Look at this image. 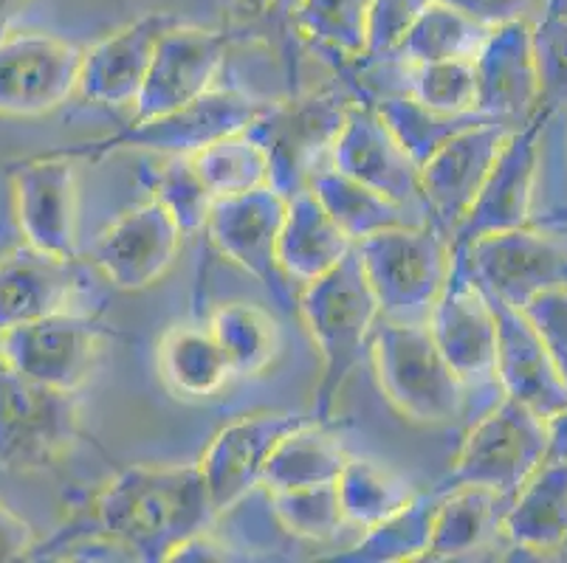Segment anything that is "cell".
<instances>
[{
  "label": "cell",
  "instance_id": "6da1fadb",
  "mask_svg": "<svg viewBox=\"0 0 567 563\" xmlns=\"http://www.w3.org/2000/svg\"><path fill=\"white\" fill-rule=\"evenodd\" d=\"M218 521L198 462L133 465L91 502V526L116 541L131 561L164 563Z\"/></svg>",
  "mask_w": 567,
  "mask_h": 563
},
{
  "label": "cell",
  "instance_id": "7a4b0ae2",
  "mask_svg": "<svg viewBox=\"0 0 567 563\" xmlns=\"http://www.w3.org/2000/svg\"><path fill=\"white\" fill-rule=\"evenodd\" d=\"M297 310L322 355V378L313 395V420H331L344 384L370 350V335L379 324V302L355 248L331 273L302 285Z\"/></svg>",
  "mask_w": 567,
  "mask_h": 563
},
{
  "label": "cell",
  "instance_id": "3957f363",
  "mask_svg": "<svg viewBox=\"0 0 567 563\" xmlns=\"http://www.w3.org/2000/svg\"><path fill=\"white\" fill-rule=\"evenodd\" d=\"M381 322L426 324L452 271V237L435 223L395 226L355 242Z\"/></svg>",
  "mask_w": 567,
  "mask_h": 563
},
{
  "label": "cell",
  "instance_id": "277c9868",
  "mask_svg": "<svg viewBox=\"0 0 567 563\" xmlns=\"http://www.w3.org/2000/svg\"><path fill=\"white\" fill-rule=\"evenodd\" d=\"M381 392L404 417L424 426H450L472 417V400L430 333V324H375L370 335Z\"/></svg>",
  "mask_w": 567,
  "mask_h": 563
},
{
  "label": "cell",
  "instance_id": "5b68a950",
  "mask_svg": "<svg viewBox=\"0 0 567 563\" xmlns=\"http://www.w3.org/2000/svg\"><path fill=\"white\" fill-rule=\"evenodd\" d=\"M353 91L319 87L291 91L286 100H271L266 111L246 127L268 158V184L291 198L308 189L317 169L331 164V149L353 105Z\"/></svg>",
  "mask_w": 567,
  "mask_h": 563
},
{
  "label": "cell",
  "instance_id": "8992f818",
  "mask_svg": "<svg viewBox=\"0 0 567 563\" xmlns=\"http://www.w3.org/2000/svg\"><path fill=\"white\" fill-rule=\"evenodd\" d=\"M430 333L463 380L472 420L503 397L497 380V324L486 291L474 277L466 246H452V271L430 316Z\"/></svg>",
  "mask_w": 567,
  "mask_h": 563
},
{
  "label": "cell",
  "instance_id": "52a82bcc",
  "mask_svg": "<svg viewBox=\"0 0 567 563\" xmlns=\"http://www.w3.org/2000/svg\"><path fill=\"white\" fill-rule=\"evenodd\" d=\"M271 100L237 87H213L200 100L151 118H131L111 136L94 142L65 144L54 153L69 155L74 161H102L122 149H151L162 155H193L206 144L218 142L229 133L246 131Z\"/></svg>",
  "mask_w": 567,
  "mask_h": 563
},
{
  "label": "cell",
  "instance_id": "ba28073f",
  "mask_svg": "<svg viewBox=\"0 0 567 563\" xmlns=\"http://www.w3.org/2000/svg\"><path fill=\"white\" fill-rule=\"evenodd\" d=\"M82 440L76 392L25 378L0 358V471L54 468Z\"/></svg>",
  "mask_w": 567,
  "mask_h": 563
},
{
  "label": "cell",
  "instance_id": "9c48e42d",
  "mask_svg": "<svg viewBox=\"0 0 567 563\" xmlns=\"http://www.w3.org/2000/svg\"><path fill=\"white\" fill-rule=\"evenodd\" d=\"M545 457L548 420L503 395L492 409L474 417L441 488L474 484L499 496H514L545 462Z\"/></svg>",
  "mask_w": 567,
  "mask_h": 563
},
{
  "label": "cell",
  "instance_id": "30bf717a",
  "mask_svg": "<svg viewBox=\"0 0 567 563\" xmlns=\"http://www.w3.org/2000/svg\"><path fill=\"white\" fill-rule=\"evenodd\" d=\"M111 327L96 313L65 310L0 330V358L25 378L80 392L94 375Z\"/></svg>",
  "mask_w": 567,
  "mask_h": 563
},
{
  "label": "cell",
  "instance_id": "8fae6325",
  "mask_svg": "<svg viewBox=\"0 0 567 563\" xmlns=\"http://www.w3.org/2000/svg\"><path fill=\"white\" fill-rule=\"evenodd\" d=\"M466 248L477 282L512 307L567 288V220H530L519 229L481 237Z\"/></svg>",
  "mask_w": 567,
  "mask_h": 563
},
{
  "label": "cell",
  "instance_id": "7c38bea8",
  "mask_svg": "<svg viewBox=\"0 0 567 563\" xmlns=\"http://www.w3.org/2000/svg\"><path fill=\"white\" fill-rule=\"evenodd\" d=\"M548 122V113L539 111L530 122L508 133L481 192L452 234V246H472L481 237L519 229L534 220V195Z\"/></svg>",
  "mask_w": 567,
  "mask_h": 563
},
{
  "label": "cell",
  "instance_id": "4fadbf2b",
  "mask_svg": "<svg viewBox=\"0 0 567 563\" xmlns=\"http://www.w3.org/2000/svg\"><path fill=\"white\" fill-rule=\"evenodd\" d=\"M286 217V198L271 186L255 192L215 198L204 231L226 260L255 277L286 310H293L291 282L277 262V240Z\"/></svg>",
  "mask_w": 567,
  "mask_h": 563
},
{
  "label": "cell",
  "instance_id": "5bb4252c",
  "mask_svg": "<svg viewBox=\"0 0 567 563\" xmlns=\"http://www.w3.org/2000/svg\"><path fill=\"white\" fill-rule=\"evenodd\" d=\"M82 49L43 34L12 31L0 40V116H43L80 91Z\"/></svg>",
  "mask_w": 567,
  "mask_h": 563
},
{
  "label": "cell",
  "instance_id": "9a60e30c",
  "mask_svg": "<svg viewBox=\"0 0 567 563\" xmlns=\"http://www.w3.org/2000/svg\"><path fill=\"white\" fill-rule=\"evenodd\" d=\"M313 417L291 411H257L226 423L200 457L198 468L215 515H226L249 499L262 484L271 451L288 431Z\"/></svg>",
  "mask_w": 567,
  "mask_h": 563
},
{
  "label": "cell",
  "instance_id": "2e32d148",
  "mask_svg": "<svg viewBox=\"0 0 567 563\" xmlns=\"http://www.w3.org/2000/svg\"><path fill=\"white\" fill-rule=\"evenodd\" d=\"M74 158L43 153L9 167L14 220L25 242L60 257H80V192Z\"/></svg>",
  "mask_w": 567,
  "mask_h": 563
},
{
  "label": "cell",
  "instance_id": "e0dca14e",
  "mask_svg": "<svg viewBox=\"0 0 567 563\" xmlns=\"http://www.w3.org/2000/svg\"><path fill=\"white\" fill-rule=\"evenodd\" d=\"M229 49L224 29H200L182 20L169 25L156 45L133 118H151L200 100L215 87Z\"/></svg>",
  "mask_w": 567,
  "mask_h": 563
},
{
  "label": "cell",
  "instance_id": "ac0fdd59",
  "mask_svg": "<svg viewBox=\"0 0 567 563\" xmlns=\"http://www.w3.org/2000/svg\"><path fill=\"white\" fill-rule=\"evenodd\" d=\"M182 229L151 198L113 220L91 246V265L118 291H144L167 273L182 248Z\"/></svg>",
  "mask_w": 567,
  "mask_h": 563
},
{
  "label": "cell",
  "instance_id": "d6986e66",
  "mask_svg": "<svg viewBox=\"0 0 567 563\" xmlns=\"http://www.w3.org/2000/svg\"><path fill=\"white\" fill-rule=\"evenodd\" d=\"M512 131L517 127L503 122L474 124L421 164V204L430 223L455 234Z\"/></svg>",
  "mask_w": 567,
  "mask_h": 563
},
{
  "label": "cell",
  "instance_id": "ffe728a7",
  "mask_svg": "<svg viewBox=\"0 0 567 563\" xmlns=\"http://www.w3.org/2000/svg\"><path fill=\"white\" fill-rule=\"evenodd\" d=\"M331 167L395 200L404 209H417L424 215L421 167L412 161V155L401 147L399 138L381 122L368 100H353L350 105L342 133L331 149Z\"/></svg>",
  "mask_w": 567,
  "mask_h": 563
},
{
  "label": "cell",
  "instance_id": "44dd1931",
  "mask_svg": "<svg viewBox=\"0 0 567 563\" xmlns=\"http://www.w3.org/2000/svg\"><path fill=\"white\" fill-rule=\"evenodd\" d=\"M91 271L80 257H60L34 246H18L0 257V330L82 310Z\"/></svg>",
  "mask_w": 567,
  "mask_h": 563
},
{
  "label": "cell",
  "instance_id": "7402d4cb",
  "mask_svg": "<svg viewBox=\"0 0 567 563\" xmlns=\"http://www.w3.org/2000/svg\"><path fill=\"white\" fill-rule=\"evenodd\" d=\"M477 111L508 127H523L539 113V76H536L530 20L494 25L474 54Z\"/></svg>",
  "mask_w": 567,
  "mask_h": 563
},
{
  "label": "cell",
  "instance_id": "603a6c76",
  "mask_svg": "<svg viewBox=\"0 0 567 563\" xmlns=\"http://www.w3.org/2000/svg\"><path fill=\"white\" fill-rule=\"evenodd\" d=\"M483 288V285H481ZM486 291V288H483ZM497 324V380L505 397L528 406L543 420L559 415L567 406V384L561 380L554 358L545 350L534 324L519 307H512L488 293Z\"/></svg>",
  "mask_w": 567,
  "mask_h": 563
},
{
  "label": "cell",
  "instance_id": "cb8c5ba5",
  "mask_svg": "<svg viewBox=\"0 0 567 563\" xmlns=\"http://www.w3.org/2000/svg\"><path fill=\"white\" fill-rule=\"evenodd\" d=\"M173 23H178L175 14H142L102 38L91 49H82V96L105 107L136 105L158 40Z\"/></svg>",
  "mask_w": 567,
  "mask_h": 563
},
{
  "label": "cell",
  "instance_id": "d4e9b609",
  "mask_svg": "<svg viewBox=\"0 0 567 563\" xmlns=\"http://www.w3.org/2000/svg\"><path fill=\"white\" fill-rule=\"evenodd\" d=\"M353 248L355 242L333 223V217L324 211L311 189L286 198L277 262L288 282L308 285L313 279L331 273Z\"/></svg>",
  "mask_w": 567,
  "mask_h": 563
},
{
  "label": "cell",
  "instance_id": "484cf974",
  "mask_svg": "<svg viewBox=\"0 0 567 563\" xmlns=\"http://www.w3.org/2000/svg\"><path fill=\"white\" fill-rule=\"evenodd\" d=\"M503 535L517 550L554 552L567 544V459H545L505 510Z\"/></svg>",
  "mask_w": 567,
  "mask_h": 563
},
{
  "label": "cell",
  "instance_id": "4316f807",
  "mask_svg": "<svg viewBox=\"0 0 567 563\" xmlns=\"http://www.w3.org/2000/svg\"><path fill=\"white\" fill-rule=\"evenodd\" d=\"M441 490L424 561H452V557L472 555L503 535L505 510L514 496H499L474 484Z\"/></svg>",
  "mask_w": 567,
  "mask_h": 563
},
{
  "label": "cell",
  "instance_id": "83f0119b",
  "mask_svg": "<svg viewBox=\"0 0 567 563\" xmlns=\"http://www.w3.org/2000/svg\"><path fill=\"white\" fill-rule=\"evenodd\" d=\"M156 364L164 386L184 400L215 397L235 378L209 324L169 327L158 341Z\"/></svg>",
  "mask_w": 567,
  "mask_h": 563
},
{
  "label": "cell",
  "instance_id": "f1b7e54d",
  "mask_svg": "<svg viewBox=\"0 0 567 563\" xmlns=\"http://www.w3.org/2000/svg\"><path fill=\"white\" fill-rule=\"evenodd\" d=\"M308 189L317 195L324 211L333 217V223L353 242H362L364 237H373L384 229H395V226L424 223V220H412L410 209L384 198L370 186L359 184L350 175L339 173L331 164L317 169Z\"/></svg>",
  "mask_w": 567,
  "mask_h": 563
},
{
  "label": "cell",
  "instance_id": "f546056e",
  "mask_svg": "<svg viewBox=\"0 0 567 563\" xmlns=\"http://www.w3.org/2000/svg\"><path fill=\"white\" fill-rule=\"evenodd\" d=\"M348 453L324 431V423L308 420L277 442L262 473V490L311 488V484H337Z\"/></svg>",
  "mask_w": 567,
  "mask_h": 563
},
{
  "label": "cell",
  "instance_id": "4dcf8cb0",
  "mask_svg": "<svg viewBox=\"0 0 567 563\" xmlns=\"http://www.w3.org/2000/svg\"><path fill=\"white\" fill-rule=\"evenodd\" d=\"M300 7L302 0H226L224 31L229 34L231 45L246 43L275 51L291 91H300L297 87L302 45L297 29Z\"/></svg>",
  "mask_w": 567,
  "mask_h": 563
},
{
  "label": "cell",
  "instance_id": "1f68e13d",
  "mask_svg": "<svg viewBox=\"0 0 567 563\" xmlns=\"http://www.w3.org/2000/svg\"><path fill=\"white\" fill-rule=\"evenodd\" d=\"M209 330L226 353L235 378H257L280 358L282 333L266 307L251 302H226L213 310Z\"/></svg>",
  "mask_w": 567,
  "mask_h": 563
},
{
  "label": "cell",
  "instance_id": "d6a6232c",
  "mask_svg": "<svg viewBox=\"0 0 567 563\" xmlns=\"http://www.w3.org/2000/svg\"><path fill=\"white\" fill-rule=\"evenodd\" d=\"M368 102L375 107L381 122L393 131V136L399 138L401 147L412 155V161H415L417 167H421L430 155H435L450 138H455L457 133L468 131V127H474V124L481 122H494V118L483 116L481 111H432V107L421 105V102H415L412 96H406V93H375Z\"/></svg>",
  "mask_w": 567,
  "mask_h": 563
},
{
  "label": "cell",
  "instance_id": "836d02e7",
  "mask_svg": "<svg viewBox=\"0 0 567 563\" xmlns=\"http://www.w3.org/2000/svg\"><path fill=\"white\" fill-rule=\"evenodd\" d=\"M337 496L344 524L370 530V526L399 513L401 508H406L417 496V490L386 465L373 462V459L348 457L337 479Z\"/></svg>",
  "mask_w": 567,
  "mask_h": 563
},
{
  "label": "cell",
  "instance_id": "e575fe53",
  "mask_svg": "<svg viewBox=\"0 0 567 563\" xmlns=\"http://www.w3.org/2000/svg\"><path fill=\"white\" fill-rule=\"evenodd\" d=\"M443 490L417 493L406 508L384 519L381 524L364 530L362 541L353 550L337 555L344 563H401L424 561L430 550L432 521H435L437 502Z\"/></svg>",
  "mask_w": 567,
  "mask_h": 563
},
{
  "label": "cell",
  "instance_id": "d590c367",
  "mask_svg": "<svg viewBox=\"0 0 567 563\" xmlns=\"http://www.w3.org/2000/svg\"><path fill=\"white\" fill-rule=\"evenodd\" d=\"M488 31L492 29L463 14L461 9L450 7L443 0H432L404 38L395 60L406 62V65L441 60H474L483 40L488 38Z\"/></svg>",
  "mask_w": 567,
  "mask_h": 563
},
{
  "label": "cell",
  "instance_id": "8d00e7d4",
  "mask_svg": "<svg viewBox=\"0 0 567 563\" xmlns=\"http://www.w3.org/2000/svg\"><path fill=\"white\" fill-rule=\"evenodd\" d=\"M195 173L213 198L255 192L268 184V158L246 131L229 133L189 155Z\"/></svg>",
  "mask_w": 567,
  "mask_h": 563
},
{
  "label": "cell",
  "instance_id": "74e56055",
  "mask_svg": "<svg viewBox=\"0 0 567 563\" xmlns=\"http://www.w3.org/2000/svg\"><path fill=\"white\" fill-rule=\"evenodd\" d=\"M368 7L370 0H302L297 14L300 38L337 65L359 60Z\"/></svg>",
  "mask_w": 567,
  "mask_h": 563
},
{
  "label": "cell",
  "instance_id": "f35d334b",
  "mask_svg": "<svg viewBox=\"0 0 567 563\" xmlns=\"http://www.w3.org/2000/svg\"><path fill=\"white\" fill-rule=\"evenodd\" d=\"M395 62L401 91L421 105L441 113H472L477 111V76L474 60H441V62Z\"/></svg>",
  "mask_w": 567,
  "mask_h": 563
},
{
  "label": "cell",
  "instance_id": "ab89813d",
  "mask_svg": "<svg viewBox=\"0 0 567 563\" xmlns=\"http://www.w3.org/2000/svg\"><path fill=\"white\" fill-rule=\"evenodd\" d=\"M268 510L277 524L293 539L331 541L344 526L339 508L337 484H311V488L266 490Z\"/></svg>",
  "mask_w": 567,
  "mask_h": 563
},
{
  "label": "cell",
  "instance_id": "60d3db41",
  "mask_svg": "<svg viewBox=\"0 0 567 563\" xmlns=\"http://www.w3.org/2000/svg\"><path fill=\"white\" fill-rule=\"evenodd\" d=\"M536 76H539V111L548 116L567 113V14L539 12L530 20Z\"/></svg>",
  "mask_w": 567,
  "mask_h": 563
},
{
  "label": "cell",
  "instance_id": "b9f144b4",
  "mask_svg": "<svg viewBox=\"0 0 567 563\" xmlns=\"http://www.w3.org/2000/svg\"><path fill=\"white\" fill-rule=\"evenodd\" d=\"M153 198L173 215L184 237L204 229L215 200L195 173L189 155H167L153 180Z\"/></svg>",
  "mask_w": 567,
  "mask_h": 563
},
{
  "label": "cell",
  "instance_id": "7bdbcfd3",
  "mask_svg": "<svg viewBox=\"0 0 567 563\" xmlns=\"http://www.w3.org/2000/svg\"><path fill=\"white\" fill-rule=\"evenodd\" d=\"M432 0H370L359 62L395 60L401 43Z\"/></svg>",
  "mask_w": 567,
  "mask_h": 563
},
{
  "label": "cell",
  "instance_id": "ee69618b",
  "mask_svg": "<svg viewBox=\"0 0 567 563\" xmlns=\"http://www.w3.org/2000/svg\"><path fill=\"white\" fill-rule=\"evenodd\" d=\"M543 338L561 380L567 384V288L534 296L519 307Z\"/></svg>",
  "mask_w": 567,
  "mask_h": 563
},
{
  "label": "cell",
  "instance_id": "f6af8a7d",
  "mask_svg": "<svg viewBox=\"0 0 567 563\" xmlns=\"http://www.w3.org/2000/svg\"><path fill=\"white\" fill-rule=\"evenodd\" d=\"M450 7L461 9L472 20L483 23L486 29L512 23V20H530V7L536 0H443Z\"/></svg>",
  "mask_w": 567,
  "mask_h": 563
},
{
  "label": "cell",
  "instance_id": "bcb514c9",
  "mask_svg": "<svg viewBox=\"0 0 567 563\" xmlns=\"http://www.w3.org/2000/svg\"><path fill=\"white\" fill-rule=\"evenodd\" d=\"M38 546V533L9 504L0 502V563L23 561Z\"/></svg>",
  "mask_w": 567,
  "mask_h": 563
},
{
  "label": "cell",
  "instance_id": "7dc6e473",
  "mask_svg": "<svg viewBox=\"0 0 567 563\" xmlns=\"http://www.w3.org/2000/svg\"><path fill=\"white\" fill-rule=\"evenodd\" d=\"M545 459H567V406L548 420V457Z\"/></svg>",
  "mask_w": 567,
  "mask_h": 563
},
{
  "label": "cell",
  "instance_id": "c3c4849f",
  "mask_svg": "<svg viewBox=\"0 0 567 563\" xmlns=\"http://www.w3.org/2000/svg\"><path fill=\"white\" fill-rule=\"evenodd\" d=\"M32 0H0V40L9 38Z\"/></svg>",
  "mask_w": 567,
  "mask_h": 563
},
{
  "label": "cell",
  "instance_id": "681fc988",
  "mask_svg": "<svg viewBox=\"0 0 567 563\" xmlns=\"http://www.w3.org/2000/svg\"><path fill=\"white\" fill-rule=\"evenodd\" d=\"M543 12H561V14H567V0H545Z\"/></svg>",
  "mask_w": 567,
  "mask_h": 563
}]
</instances>
